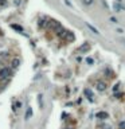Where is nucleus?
<instances>
[{"label": "nucleus", "mask_w": 125, "mask_h": 129, "mask_svg": "<svg viewBox=\"0 0 125 129\" xmlns=\"http://www.w3.org/2000/svg\"><path fill=\"white\" fill-rule=\"evenodd\" d=\"M9 75V69L8 67H3V69H0V78H3V79H5Z\"/></svg>", "instance_id": "1"}, {"label": "nucleus", "mask_w": 125, "mask_h": 129, "mask_svg": "<svg viewBox=\"0 0 125 129\" xmlns=\"http://www.w3.org/2000/svg\"><path fill=\"white\" fill-rule=\"evenodd\" d=\"M96 89L98 91H105V90H106V84L102 82V81L97 82V84H96Z\"/></svg>", "instance_id": "2"}, {"label": "nucleus", "mask_w": 125, "mask_h": 129, "mask_svg": "<svg viewBox=\"0 0 125 129\" xmlns=\"http://www.w3.org/2000/svg\"><path fill=\"white\" fill-rule=\"evenodd\" d=\"M90 50V44L86 42V43H83L82 46H80L78 47V52H86V51H89Z\"/></svg>", "instance_id": "3"}, {"label": "nucleus", "mask_w": 125, "mask_h": 129, "mask_svg": "<svg viewBox=\"0 0 125 129\" xmlns=\"http://www.w3.org/2000/svg\"><path fill=\"white\" fill-rule=\"evenodd\" d=\"M86 26H87V28L90 30V31L93 32V34H96V35H100V31H98V30H97L96 27H94L93 24H90V23H89V22H86Z\"/></svg>", "instance_id": "4"}, {"label": "nucleus", "mask_w": 125, "mask_h": 129, "mask_svg": "<svg viewBox=\"0 0 125 129\" xmlns=\"http://www.w3.org/2000/svg\"><path fill=\"white\" fill-rule=\"evenodd\" d=\"M97 117L100 118V120H106V118L109 117V114H108L106 112H98V113H97Z\"/></svg>", "instance_id": "5"}, {"label": "nucleus", "mask_w": 125, "mask_h": 129, "mask_svg": "<svg viewBox=\"0 0 125 129\" xmlns=\"http://www.w3.org/2000/svg\"><path fill=\"white\" fill-rule=\"evenodd\" d=\"M113 8L116 9V12H121V11H125V7L121 4H118V3H114L113 4Z\"/></svg>", "instance_id": "6"}, {"label": "nucleus", "mask_w": 125, "mask_h": 129, "mask_svg": "<svg viewBox=\"0 0 125 129\" xmlns=\"http://www.w3.org/2000/svg\"><path fill=\"white\" fill-rule=\"evenodd\" d=\"M11 65H12V67H14V69H18L19 65H20V61H19V58H14V59H12Z\"/></svg>", "instance_id": "7"}, {"label": "nucleus", "mask_w": 125, "mask_h": 129, "mask_svg": "<svg viewBox=\"0 0 125 129\" xmlns=\"http://www.w3.org/2000/svg\"><path fill=\"white\" fill-rule=\"evenodd\" d=\"M85 95L87 97V100L93 101V93H91V90H89V89H85Z\"/></svg>", "instance_id": "8"}, {"label": "nucleus", "mask_w": 125, "mask_h": 129, "mask_svg": "<svg viewBox=\"0 0 125 129\" xmlns=\"http://www.w3.org/2000/svg\"><path fill=\"white\" fill-rule=\"evenodd\" d=\"M31 116H32V109H31V106H28L27 108V112H26V116H24V120H28Z\"/></svg>", "instance_id": "9"}, {"label": "nucleus", "mask_w": 125, "mask_h": 129, "mask_svg": "<svg viewBox=\"0 0 125 129\" xmlns=\"http://www.w3.org/2000/svg\"><path fill=\"white\" fill-rule=\"evenodd\" d=\"M20 108H22V102L20 101H16L15 104H14V108H12V109H14V112H16L18 109H20Z\"/></svg>", "instance_id": "10"}, {"label": "nucleus", "mask_w": 125, "mask_h": 129, "mask_svg": "<svg viewBox=\"0 0 125 129\" xmlns=\"http://www.w3.org/2000/svg\"><path fill=\"white\" fill-rule=\"evenodd\" d=\"M66 39H67L69 42H73V41H74V34H73V32H67Z\"/></svg>", "instance_id": "11"}, {"label": "nucleus", "mask_w": 125, "mask_h": 129, "mask_svg": "<svg viewBox=\"0 0 125 129\" xmlns=\"http://www.w3.org/2000/svg\"><path fill=\"white\" fill-rule=\"evenodd\" d=\"M38 102H39V106L43 108V95H42V94L38 95Z\"/></svg>", "instance_id": "12"}, {"label": "nucleus", "mask_w": 125, "mask_h": 129, "mask_svg": "<svg viewBox=\"0 0 125 129\" xmlns=\"http://www.w3.org/2000/svg\"><path fill=\"white\" fill-rule=\"evenodd\" d=\"M82 3H83L85 5H91L94 3V0H82Z\"/></svg>", "instance_id": "13"}, {"label": "nucleus", "mask_w": 125, "mask_h": 129, "mask_svg": "<svg viewBox=\"0 0 125 129\" xmlns=\"http://www.w3.org/2000/svg\"><path fill=\"white\" fill-rule=\"evenodd\" d=\"M12 28L16 30V31H20V32H23V28L20 27V26H18V24H12Z\"/></svg>", "instance_id": "14"}, {"label": "nucleus", "mask_w": 125, "mask_h": 129, "mask_svg": "<svg viewBox=\"0 0 125 129\" xmlns=\"http://www.w3.org/2000/svg\"><path fill=\"white\" fill-rule=\"evenodd\" d=\"M118 128H120V129H125V121H120V124H118Z\"/></svg>", "instance_id": "15"}, {"label": "nucleus", "mask_w": 125, "mask_h": 129, "mask_svg": "<svg viewBox=\"0 0 125 129\" xmlns=\"http://www.w3.org/2000/svg\"><path fill=\"white\" fill-rule=\"evenodd\" d=\"M109 20H110L112 23H114V24H117V23H118V20H117L116 18H114V16H110V19H109Z\"/></svg>", "instance_id": "16"}, {"label": "nucleus", "mask_w": 125, "mask_h": 129, "mask_svg": "<svg viewBox=\"0 0 125 129\" xmlns=\"http://www.w3.org/2000/svg\"><path fill=\"white\" fill-rule=\"evenodd\" d=\"M86 63H87V65H93V63H94L93 58H86Z\"/></svg>", "instance_id": "17"}, {"label": "nucleus", "mask_w": 125, "mask_h": 129, "mask_svg": "<svg viewBox=\"0 0 125 129\" xmlns=\"http://www.w3.org/2000/svg\"><path fill=\"white\" fill-rule=\"evenodd\" d=\"M38 24H39V27H43V26L46 24V23H44V19H39V23H38Z\"/></svg>", "instance_id": "18"}, {"label": "nucleus", "mask_w": 125, "mask_h": 129, "mask_svg": "<svg viewBox=\"0 0 125 129\" xmlns=\"http://www.w3.org/2000/svg\"><path fill=\"white\" fill-rule=\"evenodd\" d=\"M101 128H102V129H112V127H110V125H108V124L101 125Z\"/></svg>", "instance_id": "19"}, {"label": "nucleus", "mask_w": 125, "mask_h": 129, "mask_svg": "<svg viewBox=\"0 0 125 129\" xmlns=\"http://www.w3.org/2000/svg\"><path fill=\"white\" fill-rule=\"evenodd\" d=\"M65 4H66V5H69V7H71V8H73V4H71V1H70V0H65Z\"/></svg>", "instance_id": "20"}, {"label": "nucleus", "mask_w": 125, "mask_h": 129, "mask_svg": "<svg viewBox=\"0 0 125 129\" xmlns=\"http://www.w3.org/2000/svg\"><path fill=\"white\" fill-rule=\"evenodd\" d=\"M101 3H102V5L105 8H108V4H106V1H105V0H101Z\"/></svg>", "instance_id": "21"}, {"label": "nucleus", "mask_w": 125, "mask_h": 129, "mask_svg": "<svg viewBox=\"0 0 125 129\" xmlns=\"http://www.w3.org/2000/svg\"><path fill=\"white\" fill-rule=\"evenodd\" d=\"M117 32H118V34H123L124 30H123V28H117Z\"/></svg>", "instance_id": "22"}, {"label": "nucleus", "mask_w": 125, "mask_h": 129, "mask_svg": "<svg viewBox=\"0 0 125 129\" xmlns=\"http://www.w3.org/2000/svg\"><path fill=\"white\" fill-rule=\"evenodd\" d=\"M120 41H121V43H123V44L125 46V38H121V39H120Z\"/></svg>", "instance_id": "23"}, {"label": "nucleus", "mask_w": 125, "mask_h": 129, "mask_svg": "<svg viewBox=\"0 0 125 129\" xmlns=\"http://www.w3.org/2000/svg\"><path fill=\"white\" fill-rule=\"evenodd\" d=\"M3 4H5V0H0V5H3Z\"/></svg>", "instance_id": "24"}, {"label": "nucleus", "mask_w": 125, "mask_h": 129, "mask_svg": "<svg viewBox=\"0 0 125 129\" xmlns=\"http://www.w3.org/2000/svg\"><path fill=\"white\" fill-rule=\"evenodd\" d=\"M116 1H123V0H116Z\"/></svg>", "instance_id": "25"}, {"label": "nucleus", "mask_w": 125, "mask_h": 129, "mask_svg": "<svg viewBox=\"0 0 125 129\" xmlns=\"http://www.w3.org/2000/svg\"><path fill=\"white\" fill-rule=\"evenodd\" d=\"M66 129H73V128H66Z\"/></svg>", "instance_id": "26"}]
</instances>
